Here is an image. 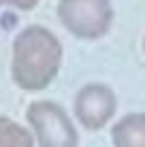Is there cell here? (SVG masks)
<instances>
[{
    "label": "cell",
    "mask_w": 145,
    "mask_h": 147,
    "mask_svg": "<svg viewBox=\"0 0 145 147\" xmlns=\"http://www.w3.org/2000/svg\"><path fill=\"white\" fill-rule=\"evenodd\" d=\"M64 49L47 26H26L12 43V81L23 92H44L61 72Z\"/></svg>",
    "instance_id": "obj_1"
},
{
    "label": "cell",
    "mask_w": 145,
    "mask_h": 147,
    "mask_svg": "<svg viewBox=\"0 0 145 147\" xmlns=\"http://www.w3.org/2000/svg\"><path fill=\"white\" fill-rule=\"evenodd\" d=\"M26 121L38 147H79V130L55 101H32L26 107Z\"/></svg>",
    "instance_id": "obj_2"
},
{
    "label": "cell",
    "mask_w": 145,
    "mask_h": 147,
    "mask_svg": "<svg viewBox=\"0 0 145 147\" xmlns=\"http://www.w3.org/2000/svg\"><path fill=\"white\" fill-rule=\"evenodd\" d=\"M58 20L70 35L81 40H99L113 26V3L110 0H61Z\"/></svg>",
    "instance_id": "obj_3"
},
{
    "label": "cell",
    "mask_w": 145,
    "mask_h": 147,
    "mask_svg": "<svg viewBox=\"0 0 145 147\" xmlns=\"http://www.w3.org/2000/svg\"><path fill=\"white\" fill-rule=\"evenodd\" d=\"M72 113L84 130H102L116 115V92L107 84H84L76 92Z\"/></svg>",
    "instance_id": "obj_4"
},
{
    "label": "cell",
    "mask_w": 145,
    "mask_h": 147,
    "mask_svg": "<svg viewBox=\"0 0 145 147\" xmlns=\"http://www.w3.org/2000/svg\"><path fill=\"white\" fill-rule=\"evenodd\" d=\"M113 147H145V113L122 115L110 130Z\"/></svg>",
    "instance_id": "obj_5"
},
{
    "label": "cell",
    "mask_w": 145,
    "mask_h": 147,
    "mask_svg": "<svg viewBox=\"0 0 145 147\" xmlns=\"http://www.w3.org/2000/svg\"><path fill=\"white\" fill-rule=\"evenodd\" d=\"M0 147H35L32 130H26L23 124L0 115Z\"/></svg>",
    "instance_id": "obj_6"
},
{
    "label": "cell",
    "mask_w": 145,
    "mask_h": 147,
    "mask_svg": "<svg viewBox=\"0 0 145 147\" xmlns=\"http://www.w3.org/2000/svg\"><path fill=\"white\" fill-rule=\"evenodd\" d=\"M0 6H12V9H21V12H29L38 6V0H0Z\"/></svg>",
    "instance_id": "obj_7"
},
{
    "label": "cell",
    "mask_w": 145,
    "mask_h": 147,
    "mask_svg": "<svg viewBox=\"0 0 145 147\" xmlns=\"http://www.w3.org/2000/svg\"><path fill=\"white\" fill-rule=\"evenodd\" d=\"M142 49H145V40H142Z\"/></svg>",
    "instance_id": "obj_8"
}]
</instances>
